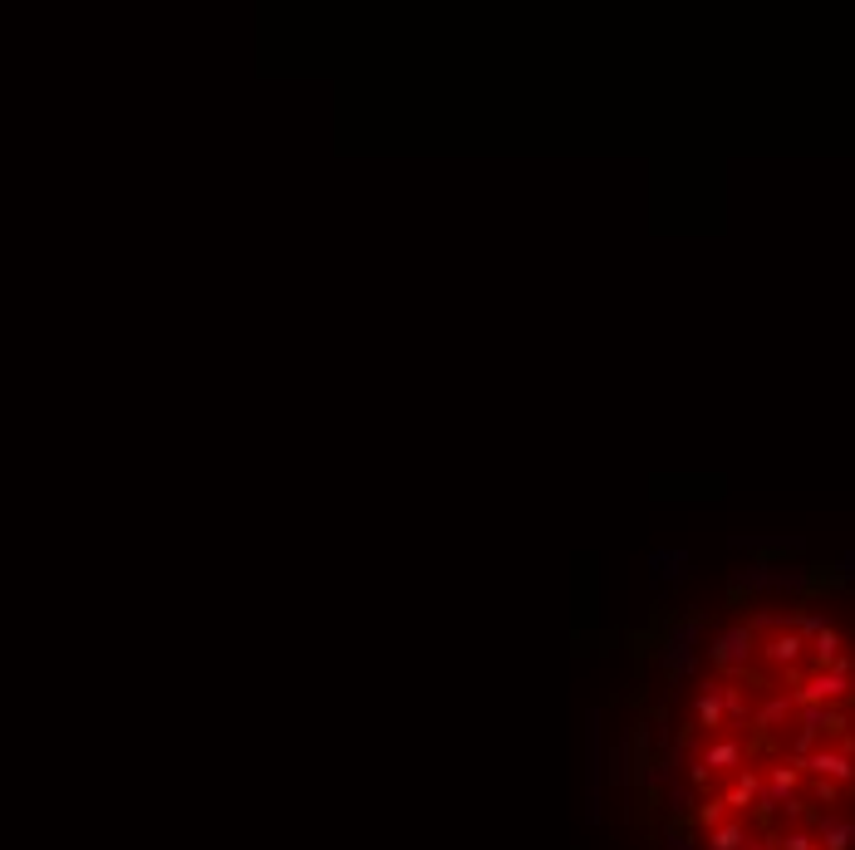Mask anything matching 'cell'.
<instances>
[{
    "mask_svg": "<svg viewBox=\"0 0 855 850\" xmlns=\"http://www.w3.org/2000/svg\"><path fill=\"white\" fill-rule=\"evenodd\" d=\"M708 659L723 679H747L752 659H757V634L747 624H733V629H718L713 644H708Z\"/></svg>",
    "mask_w": 855,
    "mask_h": 850,
    "instance_id": "1",
    "label": "cell"
},
{
    "mask_svg": "<svg viewBox=\"0 0 855 850\" xmlns=\"http://www.w3.org/2000/svg\"><path fill=\"white\" fill-rule=\"evenodd\" d=\"M698 639H703L698 615H693V620H679L674 629H669V639H664V649H659V664H664L669 679H688V674H693V664H698Z\"/></svg>",
    "mask_w": 855,
    "mask_h": 850,
    "instance_id": "2",
    "label": "cell"
},
{
    "mask_svg": "<svg viewBox=\"0 0 855 850\" xmlns=\"http://www.w3.org/2000/svg\"><path fill=\"white\" fill-rule=\"evenodd\" d=\"M757 659H762L772 674H782V669H797L801 659H806V639H801L797 629L782 620V629H767V639L757 644Z\"/></svg>",
    "mask_w": 855,
    "mask_h": 850,
    "instance_id": "3",
    "label": "cell"
},
{
    "mask_svg": "<svg viewBox=\"0 0 855 850\" xmlns=\"http://www.w3.org/2000/svg\"><path fill=\"white\" fill-rule=\"evenodd\" d=\"M797 718V703H792V693H767L757 708H752V728H762V733H772V728H787Z\"/></svg>",
    "mask_w": 855,
    "mask_h": 850,
    "instance_id": "4",
    "label": "cell"
},
{
    "mask_svg": "<svg viewBox=\"0 0 855 850\" xmlns=\"http://www.w3.org/2000/svg\"><path fill=\"white\" fill-rule=\"evenodd\" d=\"M693 728L723 733V698H718V683H703V688L693 693Z\"/></svg>",
    "mask_w": 855,
    "mask_h": 850,
    "instance_id": "5",
    "label": "cell"
},
{
    "mask_svg": "<svg viewBox=\"0 0 855 850\" xmlns=\"http://www.w3.org/2000/svg\"><path fill=\"white\" fill-rule=\"evenodd\" d=\"M649 570L659 580H679L688 570V551H649Z\"/></svg>",
    "mask_w": 855,
    "mask_h": 850,
    "instance_id": "6",
    "label": "cell"
},
{
    "mask_svg": "<svg viewBox=\"0 0 855 850\" xmlns=\"http://www.w3.org/2000/svg\"><path fill=\"white\" fill-rule=\"evenodd\" d=\"M610 777H615V782H629V742H615V752H610Z\"/></svg>",
    "mask_w": 855,
    "mask_h": 850,
    "instance_id": "7",
    "label": "cell"
},
{
    "mask_svg": "<svg viewBox=\"0 0 855 850\" xmlns=\"http://www.w3.org/2000/svg\"><path fill=\"white\" fill-rule=\"evenodd\" d=\"M841 570H846V575H855V551L846 556V561H841Z\"/></svg>",
    "mask_w": 855,
    "mask_h": 850,
    "instance_id": "8",
    "label": "cell"
}]
</instances>
